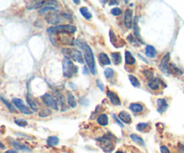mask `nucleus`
I'll list each match as a JSON object with an SVG mask.
<instances>
[{
	"instance_id": "nucleus-1",
	"label": "nucleus",
	"mask_w": 184,
	"mask_h": 153,
	"mask_svg": "<svg viewBox=\"0 0 184 153\" xmlns=\"http://www.w3.org/2000/svg\"><path fill=\"white\" fill-rule=\"evenodd\" d=\"M76 44L84 52V60H85V62H86V64L88 66V69H89L90 72L92 74L95 75L96 74V65H95L94 56V52H93L92 49L90 48V46L86 42L80 41L79 40L76 41Z\"/></svg>"
},
{
	"instance_id": "nucleus-2",
	"label": "nucleus",
	"mask_w": 184,
	"mask_h": 153,
	"mask_svg": "<svg viewBox=\"0 0 184 153\" xmlns=\"http://www.w3.org/2000/svg\"><path fill=\"white\" fill-rule=\"evenodd\" d=\"M114 136L111 133H106L100 139H97L101 149L105 153H110L114 149V143L112 142V139Z\"/></svg>"
},
{
	"instance_id": "nucleus-3",
	"label": "nucleus",
	"mask_w": 184,
	"mask_h": 153,
	"mask_svg": "<svg viewBox=\"0 0 184 153\" xmlns=\"http://www.w3.org/2000/svg\"><path fill=\"white\" fill-rule=\"evenodd\" d=\"M62 66H63V75L68 78L72 77L78 71V68L74 64L69 58H66V57L64 58Z\"/></svg>"
},
{
	"instance_id": "nucleus-4",
	"label": "nucleus",
	"mask_w": 184,
	"mask_h": 153,
	"mask_svg": "<svg viewBox=\"0 0 184 153\" xmlns=\"http://www.w3.org/2000/svg\"><path fill=\"white\" fill-rule=\"evenodd\" d=\"M47 32L50 34H56V33H63V34H73L76 32L75 26L71 24H62V25H57V26H52L49 27Z\"/></svg>"
},
{
	"instance_id": "nucleus-5",
	"label": "nucleus",
	"mask_w": 184,
	"mask_h": 153,
	"mask_svg": "<svg viewBox=\"0 0 184 153\" xmlns=\"http://www.w3.org/2000/svg\"><path fill=\"white\" fill-rule=\"evenodd\" d=\"M66 54V58H71L73 60L83 64L84 63V58L83 54L80 50H75V49H65L62 50Z\"/></svg>"
},
{
	"instance_id": "nucleus-6",
	"label": "nucleus",
	"mask_w": 184,
	"mask_h": 153,
	"mask_svg": "<svg viewBox=\"0 0 184 153\" xmlns=\"http://www.w3.org/2000/svg\"><path fill=\"white\" fill-rule=\"evenodd\" d=\"M65 18V15L64 14L61 15L60 14H59L57 11H54V12H51L49 13L48 15H46L45 19L46 21L49 24H53V25H59V24H60L62 22V20Z\"/></svg>"
},
{
	"instance_id": "nucleus-7",
	"label": "nucleus",
	"mask_w": 184,
	"mask_h": 153,
	"mask_svg": "<svg viewBox=\"0 0 184 153\" xmlns=\"http://www.w3.org/2000/svg\"><path fill=\"white\" fill-rule=\"evenodd\" d=\"M41 100L43 101V103L49 108L54 109V110H58L59 106H58V101L49 94H45L41 96Z\"/></svg>"
},
{
	"instance_id": "nucleus-8",
	"label": "nucleus",
	"mask_w": 184,
	"mask_h": 153,
	"mask_svg": "<svg viewBox=\"0 0 184 153\" xmlns=\"http://www.w3.org/2000/svg\"><path fill=\"white\" fill-rule=\"evenodd\" d=\"M12 102L15 106V107L20 112H22L23 114H24V115H32L33 114L32 111L28 107H26V106H24V102L21 99H19V98H13Z\"/></svg>"
},
{
	"instance_id": "nucleus-9",
	"label": "nucleus",
	"mask_w": 184,
	"mask_h": 153,
	"mask_svg": "<svg viewBox=\"0 0 184 153\" xmlns=\"http://www.w3.org/2000/svg\"><path fill=\"white\" fill-rule=\"evenodd\" d=\"M170 58H171V55L169 52H167L163 57V59L161 60V62L159 64V69L160 70L163 72V73H168L169 72V61H170Z\"/></svg>"
},
{
	"instance_id": "nucleus-10",
	"label": "nucleus",
	"mask_w": 184,
	"mask_h": 153,
	"mask_svg": "<svg viewBox=\"0 0 184 153\" xmlns=\"http://www.w3.org/2000/svg\"><path fill=\"white\" fill-rule=\"evenodd\" d=\"M124 24L128 29H131L133 26V11L127 9L124 15Z\"/></svg>"
},
{
	"instance_id": "nucleus-11",
	"label": "nucleus",
	"mask_w": 184,
	"mask_h": 153,
	"mask_svg": "<svg viewBox=\"0 0 184 153\" xmlns=\"http://www.w3.org/2000/svg\"><path fill=\"white\" fill-rule=\"evenodd\" d=\"M106 95H107L108 98L110 99V101L111 102L112 105H114V106H120L121 102H120V99H119V96L117 94H115L114 92H112L110 90H108Z\"/></svg>"
},
{
	"instance_id": "nucleus-12",
	"label": "nucleus",
	"mask_w": 184,
	"mask_h": 153,
	"mask_svg": "<svg viewBox=\"0 0 184 153\" xmlns=\"http://www.w3.org/2000/svg\"><path fill=\"white\" fill-rule=\"evenodd\" d=\"M156 104H157V111L160 114H163L168 108V104L165 99L159 98V99H157Z\"/></svg>"
},
{
	"instance_id": "nucleus-13",
	"label": "nucleus",
	"mask_w": 184,
	"mask_h": 153,
	"mask_svg": "<svg viewBox=\"0 0 184 153\" xmlns=\"http://www.w3.org/2000/svg\"><path fill=\"white\" fill-rule=\"evenodd\" d=\"M119 119L123 122L124 123H127V124H130L132 122V119H131V116L130 115L126 112V111H121L119 114Z\"/></svg>"
},
{
	"instance_id": "nucleus-14",
	"label": "nucleus",
	"mask_w": 184,
	"mask_h": 153,
	"mask_svg": "<svg viewBox=\"0 0 184 153\" xmlns=\"http://www.w3.org/2000/svg\"><path fill=\"white\" fill-rule=\"evenodd\" d=\"M10 144L15 149V150H19V151H31V150L29 149V147H27L24 144H22L18 142H11Z\"/></svg>"
},
{
	"instance_id": "nucleus-15",
	"label": "nucleus",
	"mask_w": 184,
	"mask_h": 153,
	"mask_svg": "<svg viewBox=\"0 0 184 153\" xmlns=\"http://www.w3.org/2000/svg\"><path fill=\"white\" fill-rule=\"evenodd\" d=\"M125 62L127 65H134L136 63V59L133 57V55L131 54V52H129L128 50H126L125 52Z\"/></svg>"
},
{
	"instance_id": "nucleus-16",
	"label": "nucleus",
	"mask_w": 184,
	"mask_h": 153,
	"mask_svg": "<svg viewBox=\"0 0 184 153\" xmlns=\"http://www.w3.org/2000/svg\"><path fill=\"white\" fill-rule=\"evenodd\" d=\"M98 59L102 65H110V60L108 55L105 54L104 52H101L98 56Z\"/></svg>"
},
{
	"instance_id": "nucleus-17",
	"label": "nucleus",
	"mask_w": 184,
	"mask_h": 153,
	"mask_svg": "<svg viewBox=\"0 0 184 153\" xmlns=\"http://www.w3.org/2000/svg\"><path fill=\"white\" fill-rule=\"evenodd\" d=\"M129 109H130L132 112H134V113H140V112L143 111L144 107H143V106H142L141 104H139V103H132V104H130V106H129Z\"/></svg>"
},
{
	"instance_id": "nucleus-18",
	"label": "nucleus",
	"mask_w": 184,
	"mask_h": 153,
	"mask_svg": "<svg viewBox=\"0 0 184 153\" xmlns=\"http://www.w3.org/2000/svg\"><path fill=\"white\" fill-rule=\"evenodd\" d=\"M145 50H146V55L148 58H154L156 56V50L152 45H147Z\"/></svg>"
},
{
	"instance_id": "nucleus-19",
	"label": "nucleus",
	"mask_w": 184,
	"mask_h": 153,
	"mask_svg": "<svg viewBox=\"0 0 184 153\" xmlns=\"http://www.w3.org/2000/svg\"><path fill=\"white\" fill-rule=\"evenodd\" d=\"M148 87L152 90H157L160 87V80L158 78H153L148 83Z\"/></svg>"
},
{
	"instance_id": "nucleus-20",
	"label": "nucleus",
	"mask_w": 184,
	"mask_h": 153,
	"mask_svg": "<svg viewBox=\"0 0 184 153\" xmlns=\"http://www.w3.org/2000/svg\"><path fill=\"white\" fill-rule=\"evenodd\" d=\"M67 97H68L67 99H68V106H69L70 107H72V108H75V107L76 106V102H75V99L74 95L70 91L68 92Z\"/></svg>"
},
{
	"instance_id": "nucleus-21",
	"label": "nucleus",
	"mask_w": 184,
	"mask_h": 153,
	"mask_svg": "<svg viewBox=\"0 0 184 153\" xmlns=\"http://www.w3.org/2000/svg\"><path fill=\"white\" fill-rule=\"evenodd\" d=\"M97 122L100 125H102V126H106L109 123V118H108L107 115L103 114V115H101L97 118Z\"/></svg>"
},
{
	"instance_id": "nucleus-22",
	"label": "nucleus",
	"mask_w": 184,
	"mask_h": 153,
	"mask_svg": "<svg viewBox=\"0 0 184 153\" xmlns=\"http://www.w3.org/2000/svg\"><path fill=\"white\" fill-rule=\"evenodd\" d=\"M130 139L134 142H136L137 144H139L140 146H142V147H144L146 144H145V142H144V140L141 138V137H139L138 135H137V134H130Z\"/></svg>"
},
{
	"instance_id": "nucleus-23",
	"label": "nucleus",
	"mask_w": 184,
	"mask_h": 153,
	"mask_svg": "<svg viewBox=\"0 0 184 153\" xmlns=\"http://www.w3.org/2000/svg\"><path fill=\"white\" fill-rule=\"evenodd\" d=\"M169 72L172 73V74L177 75V76L182 74V71L179 68H177V67L175 66V64H170V65H169Z\"/></svg>"
},
{
	"instance_id": "nucleus-24",
	"label": "nucleus",
	"mask_w": 184,
	"mask_h": 153,
	"mask_svg": "<svg viewBox=\"0 0 184 153\" xmlns=\"http://www.w3.org/2000/svg\"><path fill=\"white\" fill-rule=\"evenodd\" d=\"M111 59L115 65H119L121 62V55L119 52H112L111 53Z\"/></svg>"
},
{
	"instance_id": "nucleus-25",
	"label": "nucleus",
	"mask_w": 184,
	"mask_h": 153,
	"mask_svg": "<svg viewBox=\"0 0 184 153\" xmlns=\"http://www.w3.org/2000/svg\"><path fill=\"white\" fill-rule=\"evenodd\" d=\"M80 13H81V15L86 19V20H90L91 18H92V14L89 12V10L86 8V7H84V6H83V7H81L80 8Z\"/></svg>"
},
{
	"instance_id": "nucleus-26",
	"label": "nucleus",
	"mask_w": 184,
	"mask_h": 153,
	"mask_svg": "<svg viewBox=\"0 0 184 153\" xmlns=\"http://www.w3.org/2000/svg\"><path fill=\"white\" fill-rule=\"evenodd\" d=\"M59 140L56 136H49L47 139V143L50 146H56L59 144Z\"/></svg>"
},
{
	"instance_id": "nucleus-27",
	"label": "nucleus",
	"mask_w": 184,
	"mask_h": 153,
	"mask_svg": "<svg viewBox=\"0 0 184 153\" xmlns=\"http://www.w3.org/2000/svg\"><path fill=\"white\" fill-rule=\"evenodd\" d=\"M128 79H129V81H130V83L132 84L133 86H135V87H138V86H140V82H139V80H138V79L135 76H133V75H128Z\"/></svg>"
},
{
	"instance_id": "nucleus-28",
	"label": "nucleus",
	"mask_w": 184,
	"mask_h": 153,
	"mask_svg": "<svg viewBox=\"0 0 184 153\" xmlns=\"http://www.w3.org/2000/svg\"><path fill=\"white\" fill-rule=\"evenodd\" d=\"M27 103L30 106V107L33 109V111H37L38 110V106H37L36 103L33 100V98L29 95L27 96Z\"/></svg>"
},
{
	"instance_id": "nucleus-29",
	"label": "nucleus",
	"mask_w": 184,
	"mask_h": 153,
	"mask_svg": "<svg viewBox=\"0 0 184 153\" xmlns=\"http://www.w3.org/2000/svg\"><path fill=\"white\" fill-rule=\"evenodd\" d=\"M148 127H149L148 122H140L137 125V130L139 132H145Z\"/></svg>"
},
{
	"instance_id": "nucleus-30",
	"label": "nucleus",
	"mask_w": 184,
	"mask_h": 153,
	"mask_svg": "<svg viewBox=\"0 0 184 153\" xmlns=\"http://www.w3.org/2000/svg\"><path fill=\"white\" fill-rule=\"evenodd\" d=\"M57 94H58V100L59 101V103H60V105H61V106H62V111H64V110H66V108H65V104H64L65 98H64L63 95H62L60 92H57Z\"/></svg>"
},
{
	"instance_id": "nucleus-31",
	"label": "nucleus",
	"mask_w": 184,
	"mask_h": 153,
	"mask_svg": "<svg viewBox=\"0 0 184 153\" xmlns=\"http://www.w3.org/2000/svg\"><path fill=\"white\" fill-rule=\"evenodd\" d=\"M14 122H15L17 125L21 126V127H24V126H27V125H28V122H27V121H26L25 119H15V120H14Z\"/></svg>"
},
{
	"instance_id": "nucleus-32",
	"label": "nucleus",
	"mask_w": 184,
	"mask_h": 153,
	"mask_svg": "<svg viewBox=\"0 0 184 153\" xmlns=\"http://www.w3.org/2000/svg\"><path fill=\"white\" fill-rule=\"evenodd\" d=\"M58 9V6H45L43 8H41L39 12V14H42V13H45L46 11H56Z\"/></svg>"
},
{
	"instance_id": "nucleus-33",
	"label": "nucleus",
	"mask_w": 184,
	"mask_h": 153,
	"mask_svg": "<svg viewBox=\"0 0 184 153\" xmlns=\"http://www.w3.org/2000/svg\"><path fill=\"white\" fill-rule=\"evenodd\" d=\"M143 73H144V75H145V76H146V78H147V79H150V80H152L154 77V72L151 70H144V71H143Z\"/></svg>"
},
{
	"instance_id": "nucleus-34",
	"label": "nucleus",
	"mask_w": 184,
	"mask_h": 153,
	"mask_svg": "<svg viewBox=\"0 0 184 153\" xmlns=\"http://www.w3.org/2000/svg\"><path fill=\"white\" fill-rule=\"evenodd\" d=\"M104 75L107 78H111L112 76H114V70L111 68H107L104 70Z\"/></svg>"
},
{
	"instance_id": "nucleus-35",
	"label": "nucleus",
	"mask_w": 184,
	"mask_h": 153,
	"mask_svg": "<svg viewBox=\"0 0 184 153\" xmlns=\"http://www.w3.org/2000/svg\"><path fill=\"white\" fill-rule=\"evenodd\" d=\"M1 100H2V102H3V103L5 105V106H6V107L9 109V111H10V112H13V113L14 112V113H15V109H14V106H12V105L9 103V102H7L6 100H5V99H4V97H1Z\"/></svg>"
},
{
	"instance_id": "nucleus-36",
	"label": "nucleus",
	"mask_w": 184,
	"mask_h": 153,
	"mask_svg": "<svg viewBox=\"0 0 184 153\" xmlns=\"http://www.w3.org/2000/svg\"><path fill=\"white\" fill-rule=\"evenodd\" d=\"M51 115V111L49 109H43L42 111H40L39 113V116L40 117H47V116H49Z\"/></svg>"
},
{
	"instance_id": "nucleus-37",
	"label": "nucleus",
	"mask_w": 184,
	"mask_h": 153,
	"mask_svg": "<svg viewBox=\"0 0 184 153\" xmlns=\"http://www.w3.org/2000/svg\"><path fill=\"white\" fill-rule=\"evenodd\" d=\"M111 14L113 15H115V16H118V15H121V13H122V11H121V9L120 8H119V7H115V8H113V9H111Z\"/></svg>"
},
{
	"instance_id": "nucleus-38",
	"label": "nucleus",
	"mask_w": 184,
	"mask_h": 153,
	"mask_svg": "<svg viewBox=\"0 0 184 153\" xmlns=\"http://www.w3.org/2000/svg\"><path fill=\"white\" fill-rule=\"evenodd\" d=\"M128 41L130 42V43H132V44H135V45H138L139 43H138V38H133V35H129V36H128Z\"/></svg>"
},
{
	"instance_id": "nucleus-39",
	"label": "nucleus",
	"mask_w": 184,
	"mask_h": 153,
	"mask_svg": "<svg viewBox=\"0 0 184 153\" xmlns=\"http://www.w3.org/2000/svg\"><path fill=\"white\" fill-rule=\"evenodd\" d=\"M160 151H161V153H171V151H169V149H168V147H167V146H165V145L161 146Z\"/></svg>"
},
{
	"instance_id": "nucleus-40",
	"label": "nucleus",
	"mask_w": 184,
	"mask_h": 153,
	"mask_svg": "<svg viewBox=\"0 0 184 153\" xmlns=\"http://www.w3.org/2000/svg\"><path fill=\"white\" fill-rule=\"evenodd\" d=\"M112 117H113V118H114V120L117 122V123H119V126H120V127H122V128L124 127V125H123L122 122H120V120H119V119H118V118L116 117V115H112Z\"/></svg>"
},
{
	"instance_id": "nucleus-41",
	"label": "nucleus",
	"mask_w": 184,
	"mask_h": 153,
	"mask_svg": "<svg viewBox=\"0 0 184 153\" xmlns=\"http://www.w3.org/2000/svg\"><path fill=\"white\" fill-rule=\"evenodd\" d=\"M96 83H97V86H98V87L101 89V91H103L104 90V87H103V84H102V82L99 80V79H97L96 80Z\"/></svg>"
},
{
	"instance_id": "nucleus-42",
	"label": "nucleus",
	"mask_w": 184,
	"mask_h": 153,
	"mask_svg": "<svg viewBox=\"0 0 184 153\" xmlns=\"http://www.w3.org/2000/svg\"><path fill=\"white\" fill-rule=\"evenodd\" d=\"M109 5H118L119 4V1H114V0H110L108 2Z\"/></svg>"
},
{
	"instance_id": "nucleus-43",
	"label": "nucleus",
	"mask_w": 184,
	"mask_h": 153,
	"mask_svg": "<svg viewBox=\"0 0 184 153\" xmlns=\"http://www.w3.org/2000/svg\"><path fill=\"white\" fill-rule=\"evenodd\" d=\"M5 153H17L16 150H9V151H6Z\"/></svg>"
},
{
	"instance_id": "nucleus-44",
	"label": "nucleus",
	"mask_w": 184,
	"mask_h": 153,
	"mask_svg": "<svg viewBox=\"0 0 184 153\" xmlns=\"http://www.w3.org/2000/svg\"><path fill=\"white\" fill-rule=\"evenodd\" d=\"M74 3H75V4H80V1H75V0Z\"/></svg>"
},
{
	"instance_id": "nucleus-45",
	"label": "nucleus",
	"mask_w": 184,
	"mask_h": 153,
	"mask_svg": "<svg viewBox=\"0 0 184 153\" xmlns=\"http://www.w3.org/2000/svg\"><path fill=\"white\" fill-rule=\"evenodd\" d=\"M115 153H123V152H122L121 151H116V152H115Z\"/></svg>"
}]
</instances>
